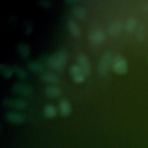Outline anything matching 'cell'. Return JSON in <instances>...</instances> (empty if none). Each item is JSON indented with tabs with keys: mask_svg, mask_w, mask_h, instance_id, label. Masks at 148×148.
<instances>
[{
	"mask_svg": "<svg viewBox=\"0 0 148 148\" xmlns=\"http://www.w3.org/2000/svg\"><path fill=\"white\" fill-rule=\"evenodd\" d=\"M67 61V54L64 50H60L54 54L49 56L46 59L47 66L54 70L61 69L66 64Z\"/></svg>",
	"mask_w": 148,
	"mask_h": 148,
	"instance_id": "obj_1",
	"label": "cell"
},
{
	"mask_svg": "<svg viewBox=\"0 0 148 148\" xmlns=\"http://www.w3.org/2000/svg\"><path fill=\"white\" fill-rule=\"evenodd\" d=\"M111 66L113 70L118 74H125L128 71L127 61L120 55H117L113 58Z\"/></svg>",
	"mask_w": 148,
	"mask_h": 148,
	"instance_id": "obj_2",
	"label": "cell"
},
{
	"mask_svg": "<svg viewBox=\"0 0 148 148\" xmlns=\"http://www.w3.org/2000/svg\"><path fill=\"white\" fill-rule=\"evenodd\" d=\"M113 58L112 53L109 51H106L103 54L98 66V72L101 75H105L108 73L109 67L112 65Z\"/></svg>",
	"mask_w": 148,
	"mask_h": 148,
	"instance_id": "obj_3",
	"label": "cell"
},
{
	"mask_svg": "<svg viewBox=\"0 0 148 148\" xmlns=\"http://www.w3.org/2000/svg\"><path fill=\"white\" fill-rule=\"evenodd\" d=\"M12 91L13 93L23 96H30L33 94L32 87L27 84L17 83L12 87Z\"/></svg>",
	"mask_w": 148,
	"mask_h": 148,
	"instance_id": "obj_4",
	"label": "cell"
},
{
	"mask_svg": "<svg viewBox=\"0 0 148 148\" xmlns=\"http://www.w3.org/2000/svg\"><path fill=\"white\" fill-rule=\"evenodd\" d=\"M3 105L16 109H23L25 108L27 106L26 102L21 99H15V98H5L3 100Z\"/></svg>",
	"mask_w": 148,
	"mask_h": 148,
	"instance_id": "obj_5",
	"label": "cell"
},
{
	"mask_svg": "<svg viewBox=\"0 0 148 148\" xmlns=\"http://www.w3.org/2000/svg\"><path fill=\"white\" fill-rule=\"evenodd\" d=\"M70 73L73 80L77 83H82L85 79V74L77 64H74L70 67Z\"/></svg>",
	"mask_w": 148,
	"mask_h": 148,
	"instance_id": "obj_6",
	"label": "cell"
},
{
	"mask_svg": "<svg viewBox=\"0 0 148 148\" xmlns=\"http://www.w3.org/2000/svg\"><path fill=\"white\" fill-rule=\"evenodd\" d=\"M77 62L79 66L81 68L85 75H89L91 72V66L87 56L83 54H80L77 57Z\"/></svg>",
	"mask_w": 148,
	"mask_h": 148,
	"instance_id": "obj_7",
	"label": "cell"
},
{
	"mask_svg": "<svg viewBox=\"0 0 148 148\" xmlns=\"http://www.w3.org/2000/svg\"><path fill=\"white\" fill-rule=\"evenodd\" d=\"M91 42L95 43H99L104 42L106 39V35L102 29H95L91 32L89 36Z\"/></svg>",
	"mask_w": 148,
	"mask_h": 148,
	"instance_id": "obj_8",
	"label": "cell"
},
{
	"mask_svg": "<svg viewBox=\"0 0 148 148\" xmlns=\"http://www.w3.org/2000/svg\"><path fill=\"white\" fill-rule=\"evenodd\" d=\"M6 119L8 121L12 123L21 124L24 121L25 116L24 114L20 113L9 112L6 113Z\"/></svg>",
	"mask_w": 148,
	"mask_h": 148,
	"instance_id": "obj_9",
	"label": "cell"
},
{
	"mask_svg": "<svg viewBox=\"0 0 148 148\" xmlns=\"http://www.w3.org/2000/svg\"><path fill=\"white\" fill-rule=\"evenodd\" d=\"M39 78L42 82L49 84H56L59 81L58 76L51 72H42Z\"/></svg>",
	"mask_w": 148,
	"mask_h": 148,
	"instance_id": "obj_10",
	"label": "cell"
},
{
	"mask_svg": "<svg viewBox=\"0 0 148 148\" xmlns=\"http://www.w3.org/2000/svg\"><path fill=\"white\" fill-rule=\"evenodd\" d=\"M67 28L69 33L74 37H78L81 34L80 27L73 20L69 19L67 21Z\"/></svg>",
	"mask_w": 148,
	"mask_h": 148,
	"instance_id": "obj_11",
	"label": "cell"
},
{
	"mask_svg": "<svg viewBox=\"0 0 148 148\" xmlns=\"http://www.w3.org/2000/svg\"><path fill=\"white\" fill-rule=\"evenodd\" d=\"M61 114L64 117H67L69 115L71 111V107L69 101L63 99L60 101L58 105Z\"/></svg>",
	"mask_w": 148,
	"mask_h": 148,
	"instance_id": "obj_12",
	"label": "cell"
},
{
	"mask_svg": "<svg viewBox=\"0 0 148 148\" xmlns=\"http://www.w3.org/2000/svg\"><path fill=\"white\" fill-rule=\"evenodd\" d=\"M122 28V24L119 21H114L111 23L109 26V32L112 36H116L119 35Z\"/></svg>",
	"mask_w": 148,
	"mask_h": 148,
	"instance_id": "obj_13",
	"label": "cell"
},
{
	"mask_svg": "<svg viewBox=\"0 0 148 148\" xmlns=\"http://www.w3.org/2000/svg\"><path fill=\"white\" fill-rule=\"evenodd\" d=\"M61 94V90L56 86H49L44 91V94L49 98H55L60 96Z\"/></svg>",
	"mask_w": 148,
	"mask_h": 148,
	"instance_id": "obj_14",
	"label": "cell"
},
{
	"mask_svg": "<svg viewBox=\"0 0 148 148\" xmlns=\"http://www.w3.org/2000/svg\"><path fill=\"white\" fill-rule=\"evenodd\" d=\"M17 50L18 54L24 58H27L30 53L29 46L25 43H20L17 45Z\"/></svg>",
	"mask_w": 148,
	"mask_h": 148,
	"instance_id": "obj_15",
	"label": "cell"
},
{
	"mask_svg": "<svg viewBox=\"0 0 148 148\" xmlns=\"http://www.w3.org/2000/svg\"><path fill=\"white\" fill-rule=\"evenodd\" d=\"M27 68L31 71L36 73H42L43 66L40 62L35 61H29L27 63Z\"/></svg>",
	"mask_w": 148,
	"mask_h": 148,
	"instance_id": "obj_16",
	"label": "cell"
},
{
	"mask_svg": "<svg viewBox=\"0 0 148 148\" xmlns=\"http://www.w3.org/2000/svg\"><path fill=\"white\" fill-rule=\"evenodd\" d=\"M72 13L75 17L80 20L84 19L87 15L86 10L83 7L79 6L73 7L72 9Z\"/></svg>",
	"mask_w": 148,
	"mask_h": 148,
	"instance_id": "obj_17",
	"label": "cell"
},
{
	"mask_svg": "<svg viewBox=\"0 0 148 148\" xmlns=\"http://www.w3.org/2000/svg\"><path fill=\"white\" fill-rule=\"evenodd\" d=\"M0 73L4 78L9 79L13 73V68L4 64H1L0 65Z\"/></svg>",
	"mask_w": 148,
	"mask_h": 148,
	"instance_id": "obj_18",
	"label": "cell"
},
{
	"mask_svg": "<svg viewBox=\"0 0 148 148\" xmlns=\"http://www.w3.org/2000/svg\"><path fill=\"white\" fill-rule=\"evenodd\" d=\"M57 111L56 108L50 104L46 105L43 109V114L48 119H51L56 116Z\"/></svg>",
	"mask_w": 148,
	"mask_h": 148,
	"instance_id": "obj_19",
	"label": "cell"
},
{
	"mask_svg": "<svg viewBox=\"0 0 148 148\" xmlns=\"http://www.w3.org/2000/svg\"><path fill=\"white\" fill-rule=\"evenodd\" d=\"M12 67L13 68L14 73L17 78L20 79H25L27 77V74L26 72L20 65L15 64Z\"/></svg>",
	"mask_w": 148,
	"mask_h": 148,
	"instance_id": "obj_20",
	"label": "cell"
},
{
	"mask_svg": "<svg viewBox=\"0 0 148 148\" xmlns=\"http://www.w3.org/2000/svg\"><path fill=\"white\" fill-rule=\"evenodd\" d=\"M136 27V21L134 18H130L125 23V28L128 32H133Z\"/></svg>",
	"mask_w": 148,
	"mask_h": 148,
	"instance_id": "obj_21",
	"label": "cell"
},
{
	"mask_svg": "<svg viewBox=\"0 0 148 148\" xmlns=\"http://www.w3.org/2000/svg\"><path fill=\"white\" fill-rule=\"evenodd\" d=\"M145 28L143 25H140L139 27L138 31H137V39L139 41H142L144 38H145Z\"/></svg>",
	"mask_w": 148,
	"mask_h": 148,
	"instance_id": "obj_22",
	"label": "cell"
},
{
	"mask_svg": "<svg viewBox=\"0 0 148 148\" xmlns=\"http://www.w3.org/2000/svg\"><path fill=\"white\" fill-rule=\"evenodd\" d=\"M24 28V33L25 35H28L29 34H30L32 31V23L29 21H26L23 26Z\"/></svg>",
	"mask_w": 148,
	"mask_h": 148,
	"instance_id": "obj_23",
	"label": "cell"
},
{
	"mask_svg": "<svg viewBox=\"0 0 148 148\" xmlns=\"http://www.w3.org/2000/svg\"><path fill=\"white\" fill-rule=\"evenodd\" d=\"M39 3L42 6L44 7H49L51 4V1H40Z\"/></svg>",
	"mask_w": 148,
	"mask_h": 148,
	"instance_id": "obj_24",
	"label": "cell"
},
{
	"mask_svg": "<svg viewBox=\"0 0 148 148\" xmlns=\"http://www.w3.org/2000/svg\"><path fill=\"white\" fill-rule=\"evenodd\" d=\"M143 9L145 10L148 11V3H146L143 6Z\"/></svg>",
	"mask_w": 148,
	"mask_h": 148,
	"instance_id": "obj_25",
	"label": "cell"
}]
</instances>
